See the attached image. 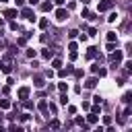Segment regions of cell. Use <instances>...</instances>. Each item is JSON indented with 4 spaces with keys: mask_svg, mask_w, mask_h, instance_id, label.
<instances>
[{
    "mask_svg": "<svg viewBox=\"0 0 132 132\" xmlns=\"http://www.w3.org/2000/svg\"><path fill=\"white\" fill-rule=\"evenodd\" d=\"M58 91L60 93H66L68 91V82H58Z\"/></svg>",
    "mask_w": 132,
    "mask_h": 132,
    "instance_id": "ffe728a7",
    "label": "cell"
},
{
    "mask_svg": "<svg viewBox=\"0 0 132 132\" xmlns=\"http://www.w3.org/2000/svg\"><path fill=\"white\" fill-rule=\"evenodd\" d=\"M93 103H97V105H101V103H103V99H101L99 95H95V97H93Z\"/></svg>",
    "mask_w": 132,
    "mask_h": 132,
    "instance_id": "83f0119b",
    "label": "cell"
},
{
    "mask_svg": "<svg viewBox=\"0 0 132 132\" xmlns=\"http://www.w3.org/2000/svg\"><path fill=\"white\" fill-rule=\"evenodd\" d=\"M72 72H74V76H76V78H82V76H85V72H82V70H72Z\"/></svg>",
    "mask_w": 132,
    "mask_h": 132,
    "instance_id": "4316f807",
    "label": "cell"
},
{
    "mask_svg": "<svg viewBox=\"0 0 132 132\" xmlns=\"http://www.w3.org/2000/svg\"><path fill=\"white\" fill-rule=\"evenodd\" d=\"M72 70H74V66H72V64H68V66L64 68V72H66V76H68V74H72Z\"/></svg>",
    "mask_w": 132,
    "mask_h": 132,
    "instance_id": "603a6c76",
    "label": "cell"
},
{
    "mask_svg": "<svg viewBox=\"0 0 132 132\" xmlns=\"http://www.w3.org/2000/svg\"><path fill=\"white\" fill-rule=\"evenodd\" d=\"M29 118H31V116H29V113H23V116H21V122H27V120H29Z\"/></svg>",
    "mask_w": 132,
    "mask_h": 132,
    "instance_id": "ab89813d",
    "label": "cell"
},
{
    "mask_svg": "<svg viewBox=\"0 0 132 132\" xmlns=\"http://www.w3.org/2000/svg\"><path fill=\"white\" fill-rule=\"evenodd\" d=\"M103 124L109 126V124H111V118H109V116H103Z\"/></svg>",
    "mask_w": 132,
    "mask_h": 132,
    "instance_id": "d590c367",
    "label": "cell"
},
{
    "mask_svg": "<svg viewBox=\"0 0 132 132\" xmlns=\"http://www.w3.org/2000/svg\"><path fill=\"white\" fill-rule=\"evenodd\" d=\"M27 2H29V4H33V6H35V4H39V0H27Z\"/></svg>",
    "mask_w": 132,
    "mask_h": 132,
    "instance_id": "b9f144b4",
    "label": "cell"
},
{
    "mask_svg": "<svg viewBox=\"0 0 132 132\" xmlns=\"http://www.w3.org/2000/svg\"><path fill=\"white\" fill-rule=\"evenodd\" d=\"M122 101H124V103H130V101H132V93H130V91H126V93L122 95Z\"/></svg>",
    "mask_w": 132,
    "mask_h": 132,
    "instance_id": "e0dca14e",
    "label": "cell"
},
{
    "mask_svg": "<svg viewBox=\"0 0 132 132\" xmlns=\"http://www.w3.org/2000/svg\"><path fill=\"white\" fill-rule=\"evenodd\" d=\"M0 2H6V0H0Z\"/></svg>",
    "mask_w": 132,
    "mask_h": 132,
    "instance_id": "ee69618b",
    "label": "cell"
},
{
    "mask_svg": "<svg viewBox=\"0 0 132 132\" xmlns=\"http://www.w3.org/2000/svg\"><path fill=\"white\" fill-rule=\"evenodd\" d=\"M116 19H118V14H116V12H111V14H109V16H107V21H109V23H113V21H116Z\"/></svg>",
    "mask_w": 132,
    "mask_h": 132,
    "instance_id": "f546056e",
    "label": "cell"
},
{
    "mask_svg": "<svg viewBox=\"0 0 132 132\" xmlns=\"http://www.w3.org/2000/svg\"><path fill=\"white\" fill-rule=\"evenodd\" d=\"M50 128H54V130L60 128V122H58V120H52V122H50Z\"/></svg>",
    "mask_w": 132,
    "mask_h": 132,
    "instance_id": "cb8c5ba5",
    "label": "cell"
},
{
    "mask_svg": "<svg viewBox=\"0 0 132 132\" xmlns=\"http://www.w3.org/2000/svg\"><path fill=\"white\" fill-rule=\"evenodd\" d=\"M60 103H62V105H66V103H68V95H66V93H62V95H60Z\"/></svg>",
    "mask_w": 132,
    "mask_h": 132,
    "instance_id": "7402d4cb",
    "label": "cell"
},
{
    "mask_svg": "<svg viewBox=\"0 0 132 132\" xmlns=\"http://www.w3.org/2000/svg\"><path fill=\"white\" fill-rule=\"evenodd\" d=\"M52 66H54L56 70H58V68H62V60H60V58H54V60H52Z\"/></svg>",
    "mask_w": 132,
    "mask_h": 132,
    "instance_id": "d6986e66",
    "label": "cell"
},
{
    "mask_svg": "<svg viewBox=\"0 0 132 132\" xmlns=\"http://www.w3.org/2000/svg\"><path fill=\"white\" fill-rule=\"evenodd\" d=\"M37 109H39V111H47V101H45V99H41V101L37 103Z\"/></svg>",
    "mask_w": 132,
    "mask_h": 132,
    "instance_id": "4fadbf2b",
    "label": "cell"
},
{
    "mask_svg": "<svg viewBox=\"0 0 132 132\" xmlns=\"http://www.w3.org/2000/svg\"><path fill=\"white\" fill-rule=\"evenodd\" d=\"M10 105H12L10 99H0V107H2V109H10Z\"/></svg>",
    "mask_w": 132,
    "mask_h": 132,
    "instance_id": "5bb4252c",
    "label": "cell"
},
{
    "mask_svg": "<svg viewBox=\"0 0 132 132\" xmlns=\"http://www.w3.org/2000/svg\"><path fill=\"white\" fill-rule=\"evenodd\" d=\"M87 58H97V47H89L87 50Z\"/></svg>",
    "mask_w": 132,
    "mask_h": 132,
    "instance_id": "2e32d148",
    "label": "cell"
},
{
    "mask_svg": "<svg viewBox=\"0 0 132 132\" xmlns=\"http://www.w3.org/2000/svg\"><path fill=\"white\" fill-rule=\"evenodd\" d=\"M76 47H78V45H76L74 41H70V43H68V50H70V52H76Z\"/></svg>",
    "mask_w": 132,
    "mask_h": 132,
    "instance_id": "484cf974",
    "label": "cell"
},
{
    "mask_svg": "<svg viewBox=\"0 0 132 132\" xmlns=\"http://www.w3.org/2000/svg\"><path fill=\"white\" fill-rule=\"evenodd\" d=\"M116 50V45H113V41H107V52H113Z\"/></svg>",
    "mask_w": 132,
    "mask_h": 132,
    "instance_id": "d6a6232c",
    "label": "cell"
},
{
    "mask_svg": "<svg viewBox=\"0 0 132 132\" xmlns=\"http://www.w3.org/2000/svg\"><path fill=\"white\" fill-rule=\"evenodd\" d=\"M35 54H37L35 50H27V58H35Z\"/></svg>",
    "mask_w": 132,
    "mask_h": 132,
    "instance_id": "836d02e7",
    "label": "cell"
},
{
    "mask_svg": "<svg viewBox=\"0 0 132 132\" xmlns=\"http://www.w3.org/2000/svg\"><path fill=\"white\" fill-rule=\"evenodd\" d=\"M109 60H111L116 66H120V62L124 60V54H122V50H113V52H109Z\"/></svg>",
    "mask_w": 132,
    "mask_h": 132,
    "instance_id": "6da1fadb",
    "label": "cell"
},
{
    "mask_svg": "<svg viewBox=\"0 0 132 132\" xmlns=\"http://www.w3.org/2000/svg\"><path fill=\"white\" fill-rule=\"evenodd\" d=\"M91 111H93V113H99V111H101V105H97V103H95V107H93Z\"/></svg>",
    "mask_w": 132,
    "mask_h": 132,
    "instance_id": "8d00e7d4",
    "label": "cell"
},
{
    "mask_svg": "<svg viewBox=\"0 0 132 132\" xmlns=\"http://www.w3.org/2000/svg\"><path fill=\"white\" fill-rule=\"evenodd\" d=\"M56 19H58V21H66V19H68V10H66V8H58V10H56Z\"/></svg>",
    "mask_w": 132,
    "mask_h": 132,
    "instance_id": "5b68a950",
    "label": "cell"
},
{
    "mask_svg": "<svg viewBox=\"0 0 132 132\" xmlns=\"http://www.w3.org/2000/svg\"><path fill=\"white\" fill-rule=\"evenodd\" d=\"M4 16H6V19H16L19 12H16V8H6V10H4Z\"/></svg>",
    "mask_w": 132,
    "mask_h": 132,
    "instance_id": "ba28073f",
    "label": "cell"
},
{
    "mask_svg": "<svg viewBox=\"0 0 132 132\" xmlns=\"http://www.w3.org/2000/svg\"><path fill=\"white\" fill-rule=\"evenodd\" d=\"M0 70H2L4 74H10V72H12V66H10L8 62H0Z\"/></svg>",
    "mask_w": 132,
    "mask_h": 132,
    "instance_id": "9c48e42d",
    "label": "cell"
},
{
    "mask_svg": "<svg viewBox=\"0 0 132 132\" xmlns=\"http://www.w3.org/2000/svg\"><path fill=\"white\" fill-rule=\"evenodd\" d=\"M82 109H87V111L91 109V105H89V101H82Z\"/></svg>",
    "mask_w": 132,
    "mask_h": 132,
    "instance_id": "f35d334b",
    "label": "cell"
},
{
    "mask_svg": "<svg viewBox=\"0 0 132 132\" xmlns=\"http://www.w3.org/2000/svg\"><path fill=\"white\" fill-rule=\"evenodd\" d=\"M97 82H99V78H97V76H91V78H87L85 87H87V89H95V87H97Z\"/></svg>",
    "mask_w": 132,
    "mask_h": 132,
    "instance_id": "52a82bcc",
    "label": "cell"
},
{
    "mask_svg": "<svg viewBox=\"0 0 132 132\" xmlns=\"http://www.w3.org/2000/svg\"><path fill=\"white\" fill-rule=\"evenodd\" d=\"M74 122H76V124H78V126H82V128H89V126H87V124H85V118H80V116H78V118H76V120H74Z\"/></svg>",
    "mask_w": 132,
    "mask_h": 132,
    "instance_id": "44dd1931",
    "label": "cell"
},
{
    "mask_svg": "<svg viewBox=\"0 0 132 132\" xmlns=\"http://www.w3.org/2000/svg\"><path fill=\"white\" fill-rule=\"evenodd\" d=\"M107 41H118V33L116 31H109L107 33Z\"/></svg>",
    "mask_w": 132,
    "mask_h": 132,
    "instance_id": "ac0fdd59",
    "label": "cell"
},
{
    "mask_svg": "<svg viewBox=\"0 0 132 132\" xmlns=\"http://www.w3.org/2000/svg\"><path fill=\"white\" fill-rule=\"evenodd\" d=\"M111 6H113V0H99L97 10H99V12H105V10H109Z\"/></svg>",
    "mask_w": 132,
    "mask_h": 132,
    "instance_id": "3957f363",
    "label": "cell"
},
{
    "mask_svg": "<svg viewBox=\"0 0 132 132\" xmlns=\"http://www.w3.org/2000/svg\"><path fill=\"white\" fill-rule=\"evenodd\" d=\"M29 35H31V33H25L23 37H19V39H16V45H25V43H27V37H29Z\"/></svg>",
    "mask_w": 132,
    "mask_h": 132,
    "instance_id": "9a60e30c",
    "label": "cell"
},
{
    "mask_svg": "<svg viewBox=\"0 0 132 132\" xmlns=\"http://www.w3.org/2000/svg\"><path fill=\"white\" fill-rule=\"evenodd\" d=\"M52 8H54V4H52V2H41V10H43V12H50Z\"/></svg>",
    "mask_w": 132,
    "mask_h": 132,
    "instance_id": "7c38bea8",
    "label": "cell"
},
{
    "mask_svg": "<svg viewBox=\"0 0 132 132\" xmlns=\"http://www.w3.org/2000/svg\"><path fill=\"white\" fill-rule=\"evenodd\" d=\"M23 103H25V109H33V103H31V101H27V99H23Z\"/></svg>",
    "mask_w": 132,
    "mask_h": 132,
    "instance_id": "f1b7e54d",
    "label": "cell"
},
{
    "mask_svg": "<svg viewBox=\"0 0 132 132\" xmlns=\"http://www.w3.org/2000/svg\"><path fill=\"white\" fill-rule=\"evenodd\" d=\"M2 27H4V19H0V29H2Z\"/></svg>",
    "mask_w": 132,
    "mask_h": 132,
    "instance_id": "7bdbcfd3",
    "label": "cell"
},
{
    "mask_svg": "<svg viewBox=\"0 0 132 132\" xmlns=\"http://www.w3.org/2000/svg\"><path fill=\"white\" fill-rule=\"evenodd\" d=\"M43 85H45V80H43V76H41V74H35V76H33V87H37V89H41Z\"/></svg>",
    "mask_w": 132,
    "mask_h": 132,
    "instance_id": "8992f818",
    "label": "cell"
},
{
    "mask_svg": "<svg viewBox=\"0 0 132 132\" xmlns=\"http://www.w3.org/2000/svg\"><path fill=\"white\" fill-rule=\"evenodd\" d=\"M76 35H78V31H76V29H72V31H68V37H70V39H74Z\"/></svg>",
    "mask_w": 132,
    "mask_h": 132,
    "instance_id": "d4e9b609",
    "label": "cell"
},
{
    "mask_svg": "<svg viewBox=\"0 0 132 132\" xmlns=\"http://www.w3.org/2000/svg\"><path fill=\"white\" fill-rule=\"evenodd\" d=\"M41 56H43L45 60H50V58H54V50H50V47H45V50H41Z\"/></svg>",
    "mask_w": 132,
    "mask_h": 132,
    "instance_id": "8fae6325",
    "label": "cell"
},
{
    "mask_svg": "<svg viewBox=\"0 0 132 132\" xmlns=\"http://www.w3.org/2000/svg\"><path fill=\"white\" fill-rule=\"evenodd\" d=\"M10 29H12V31H16V29H19V25H16V21H12V19H10Z\"/></svg>",
    "mask_w": 132,
    "mask_h": 132,
    "instance_id": "1f68e13d",
    "label": "cell"
},
{
    "mask_svg": "<svg viewBox=\"0 0 132 132\" xmlns=\"http://www.w3.org/2000/svg\"><path fill=\"white\" fill-rule=\"evenodd\" d=\"M21 16L29 19L31 23H35V19H37V16H35V12H33V10L29 8V6H21Z\"/></svg>",
    "mask_w": 132,
    "mask_h": 132,
    "instance_id": "7a4b0ae2",
    "label": "cell"
},
{
    "mask_svg": "<svg viewBox=\"0 0 132 132\" xmlns=\"http://www.w3.org/2000/svg\"><path fill=\"white\" fill-rule=\"evenodd\" d=\"M68 113L74 116V113H76V107H74V105H68Z\"/></svg>",
    "mask_w": 132,
    "mask_h": 132,
    "instance_id": "e575fe53",
    "label": "cell"
},
{
    "mask_svg": "<svg viewBox=\"0 0 132 132\" xmlns=\"http://www.w3.org/2000/svg\"><path fill=\"white\" fill-rule=\"evenodd\" d=\"M29 93H31V89H29V87H21V89L16 91V95H19V99H21V101H23V99H27V97H29Z\"/></svg>",
    "mask_w": 132,
    "mask_h": 132,
    "instance_id": "277c9868",
    "label": "cell"
},
{
    "mask_svg": "<svg viewBox=\"0 0 132 132\" xmlns=\"http://www.w3.org/2000/svg\"><path fill=\"white\" fill-rule=\"evenodd\" d=\"M87 122H89V124H97V122H99V116H97V113H93V111H89Z\"/></svg>",
    "mask_w": 132,
    "mask_h": 132,
    "instance_id": "30bf717a",
    "label": "cell"
},
{
    "mask_svg": "<svg viewBox=\"0 0 132 132\" xmlns=\"http://www.w3.org/2000/svg\"><path fill=\"white\" fill-rule=\"evenodd\" d=\"M25 2H27V0H14V4H16L19 8H21V6H25Z\"/></svg>",
    "mask_w": 132,
    "mask_h": 132,
    "instance_id": "74e56055",
    "label": "cell"
},
{
    "mask_svg": "<svg viewBox=\"0 0 132 132\" xmlns=\"http://www.w3.org/2000/svg\"><path fill=\"white\" fill-rule=\"evenodd\" d=\"M54 2H56V4H58V6H62V4H64V2H66V0H54Z\"/></svg>",
    "mask_w": 132,
    "mask_h": 132,
    "instance_id": "60d3db41",
    "label": "cell"
},
{
    "mask_svg": "<svg viewBox=\"0 0 132 132\" xmlns=\"http://www.w3.org/2000/svg\"><path fill=\"white\" fill-rule=\"evenodd\" d=\"M39 27L45 29V27H47V19H41V21H39Z\"/></svg>",
    "mask_w": 132,
    "mask_h": 132,
    "instance_id": "4dcf8cb0",
    "label": "cell"
}]
</instances>
